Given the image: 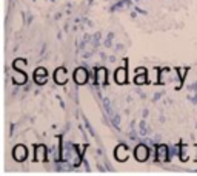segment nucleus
I'll use <instances>...</instances> for the list:
<instances>
[{"label":"nucleus","instance_id":"nucleus-1","mask_svg":"<svg viewBox=\"0 0 197 176\" xmlns=\"http://www.w3.org/2000/svg\"><path fill=\"white\" fill-rule=\"evenodd\" d=\"M150 156V148L145 145V144H139L136 148H134V158L139 161V162H145Z\"/></svg>","mask_w":197,"mask_h":176},{"label":"nucleus","instance_id":"nucleus-2","mask_svg":"<svg viewBox=\"0 0 197 176\" xmlns=\"http://www.w3.org/2000/svg\"><path fill=\"white\" fill-rule=\"evenodd\" d=\"M12 158H14V161H17V162H23V161L28 158V150H26V147L22 145V144L16 145V147L12 148Z\"/></svg>","mask_w":197,"mask_h":176},{"label":"nucleus","instance_id":"nucleus-3","mask_svg":"<svg viewBox=\"0 0 197 176\" xmlns=\"http://www.w3.org/2000/svg\"><path fill=\"white\" fill-rule=\"evenodd\" d=\"M46 155H48L46 145H43V144L36 145V148H34V161L36 162H45L46 161Z\"/></svg>","mask_w":197,"mask_h":176},{"label":"nucleus","instance_id":"nucleus-4","mask_svg":"<svg viewBox=\"0 0 197 176\" xmlns=\"http://www.w3.org/2000/svg\"><path fill=\"white\" fill-rule=\"evenodd\" d=\"M11 77H12V82H14V84H17V85H23V84H26V81H28L26 73H25V71H22V70H17V68H14V70H12Z\"/></svg>","mask_w":197,"mask_h":176},{"label":"nucleus","instance_id":"nucleus-5","mask_svg":"<svg viewBox=\"0 0 197 176\" xmlns=\"http://www.w3.org/2000/svg\"><path fill=\"white\" fill-rule=\"evenodd\" d=\"M66 81H68L66 68H65V67H59V68L54 71V82L59 84V85H63V84H66Z\"/></svg>","mask_w":197,"mask_h":176},{"label":"nucleus","instance_id":"nucleus-6","mask_svg":"<svg viewBox=\"0 0 197 176\" xmlns=\"http://www.w3.org/2000/svg\"><path fill=\"white\" fill-rule=\"evenodd\" d=\"M74 82L77 85H83L88 82V71L83 68V67H79L76 71H74Z\"/></svg>","mask_w":197,"mask_h":176},{"label":"nucleus","instance_id":"nucleus-7","mask_svg":"<svg viewBox=\"0 0 197 176\" xmlns=\"http://www.w3.org/2000/svg\"><path fill=\"white\" fill-rule=\"evenodd\" d=\"M114 81H116V84H119V85H123V84L128 82V70H126L125 67H120V68L116 70V73H114Z\"/></svg>","mask_w":197,"mask_h":176},{"label":"nucleus","instance_id":"nucleus-8","mask_svg":"<svg viewBox=\"0 0 197 176\" xmlns=\"http://www.w3.org/2000/svg\"><path fill=\"white\" fill-rule=\"evenodd\" d=\"M106 79H108V71L106 68L100 67L96 70V84L97 85H106Z\"/></svg>","mask_w":197,"mask_h":176},{"label":"nucleus","instance_id":"nucleus-9","mask_svg":"<svg viewBox=\"0 0 197 176\" xmlns=\"http://www.w3.org/2000/svg\"><path fill=\"white\" fill-rule=\"evenodd\" d=\"M114 156H116V159H117L119 162H125L128 159V148L123 144L117 145L116 150H114Z\"/></svg>","mask_w":197,"mask_h":176},{"label":"nucleus","instance_id":"nucleus-10","mask_svg":"<svg viewBox=\"0 0 197 176\" xmlns=\"http://www.w3.org/2000/svg\"><path fill=\"white\" fill-rule=\"evenodd\" d=\"M46 77H48V71H46V68L39 67V68L34 71V81H36V84L43 85V84L46 82Z\"/></svg>","mask_w":197,"mask_h":176},{"label":"nucleus","instance_id":"nucleus-11","mask_svg":"<svg viewBox=\"0 0 197 176\" xmlns=\"http://www.w3.org/2000/svg\"><path fill=\"white\" fill-rule=\"evenodd\" d=\"M156 155H157V159L160 161V162H166V161L169 159V155H168V147H166L165 144L157 145V148H156Z\"/></svg>","mask_w":197,"mask_h":176},{"label":"nucleus","instance_id":"nucleus-12","mask_svg":"<svg viewBox=\"0 0 197 176\" xmlns=\"http://www.w3.org/2000/svg\"><path fill=\"white\" fill-rule=\"evenodd\" d=\"M134 82H136L137 85H145V84L148 82V74H146V71H145V73L136 74V76H134Z\"/></svg>","mask_w":197,"mask_h":176},{"label":"nucleus","instance_id":"nucleus-13","mask_svg":"<svg viewBox=\"0 0 197 176\" xmlns=\"http://www.w3.org/2000/svg\"><path fill=\"white\" fill-rule=\"evenodd\" d=\"M12 67L17 68V70H25V67H26V60H25V59H16V60L12 62Z\"/></svg>","mask_w":197,"mask_h":176},{"label":"nucleus","instance_id":"nucleus-14","mask_svg":"<svg viewBox=\"0 0 197 176\" xmlns=\"http://www.w3.org/2000/svg\"><path fill=\"white\" fill-rule=\"evenodd\" d=\"M177 73H179L180 79L183 81V79H185V76H186V68H177Z\"/></svg>","mask_w":197,"mask_h":176}]
</instances>
